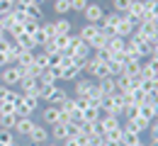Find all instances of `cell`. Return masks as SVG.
Listing matches in <instances>:
<instances>
[{"label":"cell","mask_w":158,"mask_h":146,"mask_svg":"<svg viewBox=\"0 0 158 146\" xmlns=\"http://www.w3.org/2000/svg\"><path fill=\"white\" fill-rule=\"evenodd\" d=\"M131 5V0H112V10L114 12H127Z\"/></svg>","instance_id":"39"},{"label":"cell","mask_w":158,"mask_h":146,"mask_svg":"<svg viewBox=\"0 0 158 146\" xmlns=\"http://www.w3.org/2000/svg\"><path fill=\"white\" fill-rule=\"evenodd\" d=\"M49 68H61V51L49 54Z\"/></svg>","instance_id":"41"},{"label":"cell","mask_w":158,"mask_h":146,"mask_svg":"<svg viewBox=\"0 0 158 146\" xmlns=\"http://www.w3.org/2000/svg\"><path fill=\"white\" fill-rule=\"evenodd\" d=\"M124 129H134V131H139V134H141V131H148V127H151V122H148V119H143V117H131V119H127V122H124Z\"/></svg>","instance_id":"10"},{"label":"cell","mask_w":158,"mask_h":146,"mask_svg":"<svg viewBox=\"0 0 158 146\" xmlns=\"http://www.w3.org/2000/svg\"><path fill=\"white\" fill-rule=\"evenodd\" d=\"M34 124H37V122H34L32 117H17V124H15L12 131H15V134H20V136H27V134L34 129Z\"/></svg>","instance_id":"11"},{"label":"cell","mask_w":158,"mask_h":146,"mask_svg":"<svg viewBox=\"0 0 158 146\" xmlns=\"http://www.w3.org/2000/svg\"><path fill=\"white\" fill-rule=\"evenodd\" d=\"M51 5H54V12L56 15H68L71 12V2L68 0H54Z\"/></svg>","instance_id":"28"},{"label":"cell","mask_w":158,"mask_h":146,"mask_svg":"<svg viewBox=\"0 0 158 146\" xmlns=\"http://www.w3.org/2000/svg\"><path fill=\"white\" fill-rule=\"evenodd\" d=\"M100 88V93L102 95H112V93H117V85H114V78L110 76V78H102V81H95Z\"/></svg>","instance_id":"18"},{"label":"cell","mask_w":158,"mask_h":146,"mask_svg":"<svg viewBox=\"0 0 158 146\" xmlns=\"http://www.w3.org/2000/svg\"><path fill=\"white\" fill-rule=\"evenodd\" d=\"M24 139H27L32 146H44V144H49V139H51V136H49V127L34 124V129H32V131H29Z\"/></svg>","instance_id":"4"},{"label":"cell","mask_w":158,"mask_h":146,"mask_svg":"<svg viewBox=\"0 0 158 146\" xmlns=\"http://www.w3.org/2000/svg\"><path fill=\"white\" fill-rule=\"evenodd\" d=\"M68 2H71V12H80L83 15V10L88 7L90 0H68Z\"/></svg>","instance_id":"40"},{"label":"cell","mask_w":158,"mask_h":146,"mask_svg":"<svg viewBox=\"0 0 158 146\" xmlns=\"http://www.w3.org/2000/svg\"><path fill=\"white\" fill-rule=\"evenodd\" d=\"M139 117H143V119H153L156 117V112H153V105H139Z\"/></svg>","instance_id":"34"},{"label":"cell","mask_w":158,"mask_h":146,"mask_svg":"<svg viewBox=\"0 0 158 146\" xmlns=\"http://www.w3.org/2000/svg\"><path fill=\"white\" fill-rule=\"evenodd\" d=\"M37 2H39V5H41V2H54V0H37Z\"/></svg>","instance_id":"51"},{"label":"cell","mask_w":158,"mask_h":146,"mask_svg":"<svg viewBox=\"0 0 158 146\" xmlns=\"http://www.w3.org/2000/svg\"><path fill=\"white\" fill-rule=\"evenodd\" d=\"M153 112H156V117H158V102H156V105H153Z\"/></svg>","instance_id":"50"},{"label":"cell","mask_w":158,"mask_h":146,"mask_svg":"<svg viewBox=\"0 0 158 146\" xmlns=\"http://www.w3.org/2000/svg\"><path fill=\"white\" fill-rule=\"evenodd\" d=\"M124 49H127V39H122V37H117V34L107 42V51H110V56H112V54H119V51H124Z\"/></svg>","instance_id":"17"},{"label":"cell","mask_w":158,"mask_h":146,"mask_svg":"<svg viewBox=\"0 0 158 146\" xmlns=\"http://www.w3.org/2000/svg\"><path fill=\"white\" fill-rule=\"evenodd\" d=\"M66 98H68V93H66V90H63V88L56 83V88H54V93H51V98H49V102H46V105H56V107H59V105L63 102Z\"/></svg>","instance_id":"21"},{"label":"cell","mask_w":158,"mask_h":146,"mask_svg":"<svg viewBox=\"0 0 158 146\" xmlns=\"http://www.w3.org/2000/svg\"><path fill=\"white\" fill-rule=\"evenodd\" d=\"M83 17H85L88 24H100L102 17H105V7L100 2H88V7L83 10Z\"/></svg>","instance_id":"5"},{"label":"cell","mask_w":158,"mask_h":146,"mask_svg":"<svg viewBox=\"0 0 158 146\" xmlns=\"http://www.w3.org/2000/svg\"><path fill=\"white\" fill-rule=\"evenodd\" d=\"M59 110L63 112V115H71V112L76 110V98H73V95H68V98H66V100L59 105Z\"/></svg>","instance_id":"31"},{"label":"cell","mask_w":158,"mask_h":146,"mask_svg":"<svg viewBox=\"0 0 158 146\" xmlns=\"http://www.w3.org/2000/svg\"><path fill=\"white\" fill-rule=\"evenodd\" d=\"M12 42H17L24 51H37V44H34V39H32V34H17Z\"/></svg>","instance_id":"19"},{"label":"cell","mask_w":158,"mask_h":146,"mask_svg":"<svg viewBox=\"0 0 158 146\" xmlns=\"http://www.w3.org/2000/svg\"><path fill=\"white\" fill-rule=\"evenodd\" d=\"M136 51H139V56H141V61H143V59H148L153 54V46L148 42H141V44H136Z\"/></svg>","instance_id":"33"},{"label":"cell","mask_w":158,"mask_h":146,"mask_svg":"<svg viewBox=\"0 0 158 146\" xmlns=\"http://www.w3.org/2000/svg\"><path fill=\"white\" fill-rule=\"evenodd\" d=\"M20 93H24V95H37V93H39V78H34V76H22Z\"/></svg>","instance_id":"8"},{"label":"cell","mask_w":158,"mask_h":146,"mask_svg":"<svg viewBox=\"0 0 158 146\" xmlns=\"http://www.w3.org/2000/svg\"><path fill=\"white\" fill-rule=\"evenodd\" d=\"M39 24H41V22H37V20H29V17H27V20L22 22V29H24V34H34V32L39 29Z\"/></svg>","instance_id":"36"},{"label":"cell","mask_w":158,"mask_h":146,"mask_svg":"<svg viewBox=\"0 0 158 146\" xmlns=\"http://www.w3.org/2000/svg\"><path fill=\"white\" fill-rule=\"evenodd\" d=\"M54 42H56V46H59V51H68V46H71V42H73V34H56Z\"/></svg>","instance_id":"27"},{"label":"cell","mask_w":158,"mask_h":146,"mask_svg":"<svg viewBox=\"0 0 158 146\" xmlns=\"http://www.w3.org/2000/svg\"><path fill=\"white\" fill-rule=\"evenodd\" d=\"M39 29H41V34L46 37V42L56 37V29H54V22H41V24H39Z\"/></svg>","instance_id":"32"},{"label":"cell","mask_w":158,"mask_h":146,"mask_svg":"<svg viewBox=\"0 0 158 146\" xmlns=\"http://www.w3.org/2000/svg\"><path fill=\"white\" fill-rule=\"evenodd\" d=\"M15 124H17V115L15 112H2L0 115V127L2 129H15Z\"/></svg>","instance_id":"22"},{"label":"cell","mask_w":158,"mask_h":146,"mask_svg":"<svg viewBox=\"0 0 158 146\" xmlns=\"http://www.w3.org/2000/svg\"><path fill=\"white\" fill-rule=\"evenodd\" d=\"M41 119H44V124L46 127H51V124H56V122H68V115H63L56 105H46L44 110H41Z\"/></svg>","instance_id":"3"},{"label":"cell","mask_w":158,"mask_h":146,"mask_svg":"<svg viewBox=\"0 0 158 146\" xmlns=\"http://www.w3.org/2000/svg\"><path fill=\"white\" fill-rule=\"evenodd\" d=\"M105 139H107V141H122V127L114 129V131H107V134H105Z\"/></svg>","instance_id":"42"},{"label":"cell","mask_w":158,"mask_h":146,"mask_svg":"<svg viewBox=\"0 0 158 146\" xmlns=\"http://www.w3.org/2000/svg\"><path fill=\"white\" fill-rule=\"evenodd\" d=\"M15 107H17L15 102H7V100H5V102H0V115H2V112H15Z\"/></svg>","instance_id":"45"},{"label":"cell","mask_w":158,"mask_h":146,"mask_svg":"<svg viewBox=\"0 0 158 146\" xmlns=\"http://www.w3.org/2000/svg\"><path fill=\"white\" fill-rule=\"evenodd\" d=\"M24 15L29 20H37V22H44V12H41V5H27Z\"/></svg>","instance_id":"25"},{"label":"cell","mask_w":158,"mask_h":146,"mask_svg":"<svg viewBox=\"0 0 158 146\" xmlns=\"http://www.w3.org/2000/svg\"><path fill=\"white\" fill-rule=\"evenodd\" d=\"M44 146H61V144H56V141H54V144H44Z\"/></svg>","instance_id":"54"},{"label":"cell","mask_w":158,"mask_h":146,"mask_svg":"<svg viewBox=\"0 0 158 146\" xmlns=\"http://www.w3.org/2000/svg\"><path fill=\"white\" fill-rule=\"evenodd\" d=\"M129 93H131V100H134V105H143V102H146V93H143L141 88H131Z\"/></svg>","instance_id":"38"},{"label":"cell","mask_w":158,"mask_h":146,"mask_svg":"<svg viewBox=\"0 0 158 146\" xmlns=\"http://www.w3.org/2000/svg\"><path fill=\"white\" fill-rule=\"evenodd\" d=\"M39 95H24L22 93V100H20V105L15 107V115L17 117H32L37 110H39Z\"/></svg>","instance_id":"2"},{"label":"cell","mask_w":158,"mask_h":146,"mask_svg":"<svg viewBox=\"0 0 158 146\" xmlns=\"http://www.w3.org/2000/svg\"><path fill=\"white\" fill-rule=\"evenodd\" d=\"M10 2H15V0H10Z\"/></svg>","instance_id":"55"},{"label":"cell","mask_w":158,"mask_h":146,"mask_svg":"<svg viewBox=\"0 0 158 146\" xmlns=\"http://www.w3.org/2000/svg\"><path fill=\"white\" fill-rule=\"evenodd\" d=\"M10 93H12V88H7V85H0V102H5V100L10 98Z\"/></svg>","instance_id":"46"},{"label":"cell","mask_w":158,"mask_h":146,"mask_svg":"<svg viewBox=\"0 0 158 146\" xmlns=\"http://www.w3.org/2000/svg\"><path fill=\"white\" fill-rule=\"evenodd\" d=\"M148 146H158V141H148Z\"/></svg>","instance_id":"52"},{"label":"cell","mask_w":158,"mask_h":146,"mask_svg":"<svg viewBox=\"0 0 158 146\" xmlns=\"http://www.w3.org/2000/svg\"><path fill=\"white\" fill-rule=\"evenodd\" d=\"M22 76H24V71H22L17 63H10V66H5V68H0V85H7V88H15V85H20Z\"/></svg>","instance_id":"1"},{"label":"cell","mask_w":158,"mask_h":146,"mask_svg":"<svg viewBox=\"0 0 158 146\" xmlns=\"http://www.w3.org/2000/svg\"><path fill=\"white\" fill-rule=\"evenodd\" d=\"M98 124H100V131H102V134H107V131L119 129V127H122V122H119V117H114V115H100Z\"/></svg>","instance_id":"7"},{"label":"cell","mask_w":158,"mask_h":146,"mask_svg":"<svg viewBox=\"0 0 158 146\" xmlns=\"http://www.w3.org/2000/svg\"><path fill=\"white\" fill-rule=\"evenodd\" d=\"M34 63L39 66L41 71H44V68H49V54H44L41 49H37V51H34Z\"/></svg>","instance_id":"30"},{"label":"cell","mask_w":158,"mask_h":146,"mask_svg":"<svg viewBox=\"0 0 158 146\" xmlns=\"http://www.w3.org/2000/svg\"><path fill=\"white\" fill-rule=\"evenodd\" d=\"M80 73H83V71H78L76 66H66V68H61V73H59V81L73 83V81H78V78H80Z\"/></svg>","instance_id":"14"},{"label":"cell","mask_w":158,"mask_h":146,"mask_svg":"<svg viewBox=\"0 0 158 146\" xmlns=\"http://www.w3.org/2000/svg\"><path fill=\"white\" fill-rule=\"evenodd\" d=\"M93 83H95L93 78H83V76H80L78 81H73V93H76V95H88L90 88H93Z\"/></svg>","instance_id":"13"},{"label":"cell","mask_w":158,"mask_h":146,"mask_svg":"<svg viewBox=\"0 0 158 146\" xmlns=\"http://www.w3.org/2000/svg\"><path fill=\"white\" fill-rule=\"evenodd\" d=\"M148 129H158V117H153V119H151V127H148Z\"/></svg>","instance_id":"48"},{"label":"cell","mask_w":158,"mask_h":146,"mask_svg":"<svg viewBox=\"0 0 158 146\" xmlns=\"http://www.w3.org/2000/svg\"><path fill=\"white\" fill-rule=\"evenodd\" d=\"M107 66H110V73H112V78H117V76H122L124 73V63H119V61H107Z\"/></svg>","instance_id":"37"},{"label":"cell","mask_w":158,"mask_h":146,"mask_svg":"<svg viewBox=\"0 0 158 146\" xmlns=\"http://www.w3.org/2000/svg\"><path fill=\"white\" fill-rule=\"evenodd\" d=\"M5 66H10V56H7V51H0V68H5Z\"/></svg>","instance_id":"47"},{"label":"cell","mask_w":158,"mask_h":146,"mask_svg":"<svg viewBox=\"0 0 158 146\" xmlns=\"http://www.w3.org/2000/svg\"><path fill=\"white\" fill-rule=\"evenodd\" d=\"M134 146H148V144H143V141H139V144H134Z\"/></svg>","instance_id":"53"},{"label":"cell","mask_w":158,"mask_h":146,"mask_svg":"<svg viewBox=\"0 0 158 146\" xmlns=\"http://www.w3.org/2000/svg\"><path fill=\"white\" fill-rule=\"evenodd\" d=\"M12 141H15V131H12V129H2V127H0V144L7 146V144H12Z\"/></svg>","instance_id":"35"},{"label":"cell","mask_w":158,"mask_h":146,"mask_svg":"<svg viewBox=\"0 0 158 146\" xmlns=\"http://www.w3.org/2000/svg\"><path fill=\"white\" fill-rule=\"evenodd\" d=\"M114 85H117L119 93H129L131 88H134V81H131V76H127V73H122L114 78Z\"/></svg>","instance_id":"16"},{"label":"cell","mask_w":158,"mask_h":146,"mask_svg":"<svg viewBox=\"0 0 158 146\" xmlns=\"http://www.w3.org/2000/svg\"><path fill=\"white\" fill-rule=\"evenodd\" d=\"M49 136H51L56 144H63V141L68 139V129H66V124H63V122L51 124V127H49Z\"/></svg>","instance_id":"9"},{"label":"cell","mask_w":158,"mask_h":146,"mask_svg":"<svg viewBox=\"0 0 158 146\" xmlns=\"http://www.w3.org/2000/svg\"><path fill=\"white\" fill-rule=\"evenodd\" d=\"M139 141H141V134H139V131L122 127V144L124 146H134V144H139Z\"/></svg>","instance_id":"15"},{"label":"cell","mask_w":158,"mask_h":146,"mask_svg":"<svg viewBox=\"0 0 158 146\" xmlns=\"http://www.w3.org/2000/svg\"><path fill=\"white\" fill-rule=\"evenodd\" d=\"M7 146H22L20 141H17V139H15V141H12V144H7Z\"/></svg>","instance_id":"49"},{"label":"cell","mask_w":158,"mask_h":146,"mask_svg":"<svg viewBox=\"0 0 158 146\" xmlns=\"http://www.w3.org/2000/svg\"><path fill=\"white\" fill-rule=\"evenodd\" d=\"M90 46L80 39L78 34H73V42H71V46H68V54L73 56V59H83V56H90Z\"/></svg>","instance_id":"6"},{"label":"cell","mask_w":158,"mask_h":146,"mask_svg":"<svg viewBox=\"0 0 158 146\" xmlns=\"http://www.w3.org/2000/svg\"><path fill=\"white\" fill-rule=\"evenodd\" d=\"M124 73L127 76H141V61H127L124 63Z\"/></svg>","instance_id":"29"},{"label":"cell","mask_w":158,"mask_h":146,"mask_svg":"<svg viewBox=\"0 0 158 146\" xmlns=\"http://www.w3.org/2000/svg\"><path fill=\"white\" fill-rule=\"evenodd\" d=\"M134 29H136V27H134V24H131V22L127 20V15H124V17H122V20H119V24H117V29H114V34H117V37H122V39H129V37H131V34H134Z\"/></svg>","instance_id":"12"},{"label":"cell","mask_w":158,"mask_h":146,"mask_svg":"<svg viewBox=\"0 0 158 146\" xmlns=\"http://www.w3.org/2000/svg\"><path fill=\"white\" fill-rule=\"evenodd\" d=\"M80 115H83V122H98L102 112L98 107H85V110H80Z\"/></svg>","instance_id":"26"},{"label":"cell","mask_w":158,"mask_h":146,"mask_svg":"<svg viewBox=\"0 0 158 146\" xmlns=\"http://www.w3.org/2000/svg\"><path fill=\"white\" fill-rule=\"evenodd\" d=\"M15 63L20 66L22 71H27V68H29V66L34 63V51H22V54H20V59H17Z\"/></svg>","instance_id":"23"},{"label":"cell","mask_w":158,"mask_h":146,"mask_svg":"<svg viewBox=\"0 0 158 146\" xmlns=\"http://www.w3.org/2000/svg\"><path fill=\"white\" fill-rule=\"evenodd\" d=\"M12 7H15V2H10V0H0V15L12 12Z\"/></svg>","instance_id":"43"},{"label":"cell","mask_w":158,"mask_h":146,"mask_svg":"<svg viewBox=\"0 0 158 146\" xmlns=\"http://www.w3.org/2000/svg\"><path fill=\"white\" fill-rule=\"evenodd\" d=\"M141 78H158V68L151 61H141Z\"/></svg>","instance_id":"24"},{"label":"cell","mask_w":158,"mask_h":146,"mask_svg":"<svg viewBox=\"0 0 158 146\" xmlns=\"http://www.w3.org/2000/svg\"><path fill=\"white\" fill-rule=\"evenodd\" d=\"M54 29H56V34H73V24H71V20H66V17H59V20L54 22Z\"/></svg>","instance_id":"20"},{"label":"cell","mask_w":158,"mask_h":146,"mask_svg":"<svg viewBox=\"0 0 158 146\" xmlns=\"http://www.w3.org/2000/svg\"><path fill=\"white\" fill-rule=\"evenodd\" d=\"M76 141H78V146H90V136L83 134V131H78V134H76Z\"/></svg>","instance_id":"44"}]
</instances>
